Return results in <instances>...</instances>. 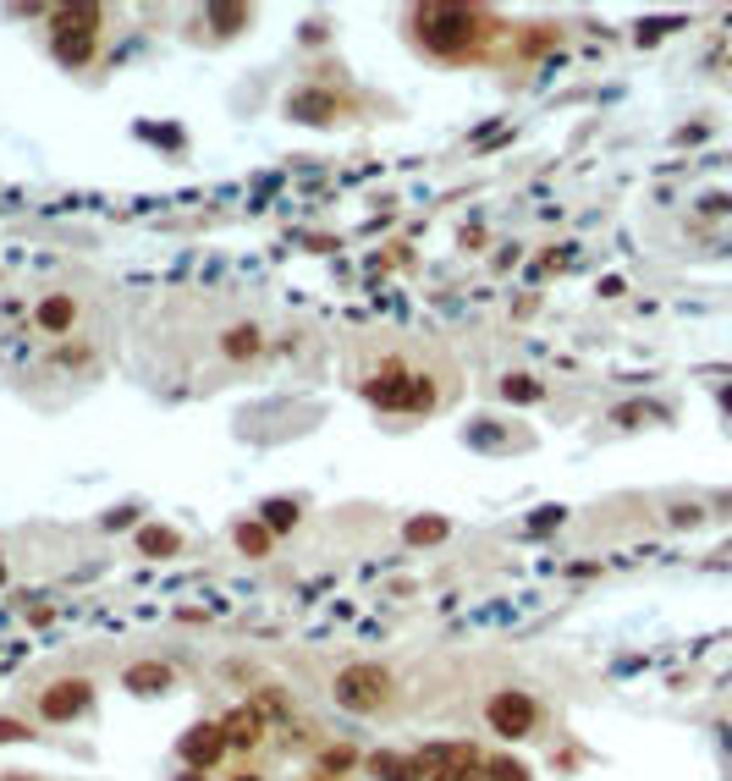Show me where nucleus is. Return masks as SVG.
I'll return each instance as SVG.
<instances>
[{"label": "nucleus", "instance_id": "1", "mask_svg": "<svg viewBox=\"0 0 732 781\" xmlns=\"http://www.w3.org/2000/svg\"><path fill=\"white\" fill-rule=\"evenodd\" d=\"M414 34L425 50L446 55V61H468L484 39H491V17H484L479 7H419L414 12Z\"/></svg>", "mask_w": 732, "mask_h": 781}, {"label": "nucleus", "instance_id": "2", "mask_svg": "<svg viewBox=\"0 0 732 781\" xmlns=\"http://www.w3.org/2000/svg\"><path fill=\"white\" fill-rule=\"evenodd\" d=\"M364 396L375 407H391V413H425V407H436V380L391 364V369H380V375L364 380Z\"/></svg>", "mask_w": 732, "mask_h": 781}, {"label": "nucleus", "instance_id": "3", "mask_svg": "<svg viewBox=\"0 0 732 781\" xmlns=\"http://www.w3.org/2000/svg\"><path fill=\"white\" fill-rule=\"evenodd\" d=\"M391 688H396V682H391V671H386V666L358 660V666H348V671L337 677V688H331V693H337V705H342V710H353V716H375V710L391 700Z\"/></svg>", "mask_w": 732, "mask_h": 781}, {"label": "nucleus", "instance_id": "4", "mask_svg": "<svg viewBox=\"0 0 732 781\" xmlns=\"http://www.w3.org/2000/svg\"><path fill=\"white\" fill-rule=\"evenodd\" d=\"M484 721H491V732H496V738L518 743V738H529V732H534L540 705L529 700L523 688H502V693H491V705H484Z\"/></svg>", "mask_w": 732, "mask_h": 781}, {"label": "nucleus", "instance_id": "5", "mask_svg": "<svg viewBox=\"0 0 732 781\" xmlns=\"http://www.w3.org/2000/svg\"><path fill=\"white\" fill-rule=\"evenodd\" d=\"M414 759H419L425 781H463L474 765H484V754L474 743H436V748H419Z\"/></svg>", "mask_w": 732, "mask_h": 781}, {"label": "nucleus", "instance_id": "6", "mask_svg": "<svg viewBox=\"0 0 732 781\" xmlns=\"http://www.w3.org/2000/svg\"><path fill=\"white\" fill-rule=\"evenodd\" d=\"M89 700H94L89 677H61V682H50V688L39 693V716H45V721H72V716L89 710Z\"/></svg>", "mask_w": 732, "mask_h": 781}, {"label": "nucleus", "instance_id": "7", "mask_svg": "<svg viewBox=\"0 0 732 781\" xmlns=\"http://www.w3.org/2000/svg\"><path fill=\"white\" fill-rule=\"evenodd\" d=\"M226 748H231V738H226L220 721H199V727H188L182 743H177V754H182L188 770H215V759H220Z\"/></svg>", "mask_w": 732, "mask_h": 781}, {"label": "nucleus", "instance_id": "8", "mask_svg": "<svg viewBox=\"0 0 732 781\" xmlns=\"http://www.w3.org/2000/svg\"><path fill=\"white\" fill-rule=\"evenodd\" d=\"M265 353V330L260 325H231L226 336H220V358H231V364H249V358H260Z\"/></svg>", "mask_w": 732, "mask_h": 781}, {"label": "nucleus", "instance_id": "9", "mask_svg": "<svg viewBox=\"0 0 732 781\" xmlns=\"http://www.w3.org/2000/svg\"><path fill=\"white\" fill-rule=\"evenodd\" d=\"M364 770H369L375 781H425V770H419L414 754H369Z\"/></svg>", "mask_w": 732, "mask_h": 781}, {"label": "nucleus", "instance_id": "10", "mask_svg": "<svg viewBox=\"0 0 732 781\" xmlns=\"http://www.w3.org/2000/svg\"><path fill=\"white\" fill-rule=\"evenodd\" d=\"M122 682H127L132 693H166V688H177V671L160 666V660H138V666H127Z\"/></svg>", "mask_w": 732, "mask_h": 781}, {"label": "nucleus", "instance_id": "11", "mask_svg": "<svg viewBox=\"0 0 732 781\" xmlns=\"http://www.w3.org/2000/svg\"><path fill=\"white\" fill-rule=\"evenodd\" d=\"M337 111H342V100H337V95H319V89L292 95V116H298V122H314V127H319V122H331Z\"/></svg>", "mask_w": 732, "mask_h": 781}, {"label": "nucleus", "instance_id": "12", "mask_svg": "<svg viewBox=\"0 0 732 781\" xmlns=\"http://www.w3.org/2000/svg\"><path fill=\"white\" fill-rule=\"evenodd\" d=\"M177 551H182V534H177V529H166V524H149V529L138 534V556L166 562V556H177Z\"/></svg>", "mask_w": 732, "mask_h": 781}, {"label": "nucleus", "instance_id": "13", "mask_svg": "<svg viewBox=\"0 0 732 781\" xmlns=\"http://www.w3.org/2000/svg\"><path fill=\"white\" fill-rule=\"evenodd\" d=\"M220 727H226V738H231L237 748H249V743H260V738H265V716H260V705H254V710H237V716H226Z\"/></svg>", "mask_w": 732, "mask_h": 781}, {"label": "nucleus", "instance_id": "14", "mask_svg": "<svg viewBox=\"0 0 732 781\" xmlns=\"http://www.w3.org/2000/svg\"><path fill=\"white\" fill-rule=\"evenodd\" d=\"M72 319H77V303H72V298H45V303H39V330L66 336V330H72Z\"/></svg>", "mask_w": 732, "mask_h": 781}, {"label": "nucleus", "instance_id": "15", "mask_svg": "<svg viewBox=\"0 0 732 781\" xmlns=\"http://www.w3.org/2000/svg\"><path fill=\"white\" fill-rule=\"evenodd\" d=\"M231 540H237V551H242V556H254V562H260V556H270V545H276V534H270L265 524H237V529H231Z\"/></svg>", "mask_w": 732, "mask_h": 781}, {"label": "nucleus", "instance_id": "16", "mask_svg": "<svg viewBox=\"0 0 732 781\" xmlns=\"http://www.w3.org/2000/svg\"><path fill=\"white\" fill-rule=\"evenodd\" d=\"M402 540H408V545H436V540H446V517H408Z\"/></svg>", "mask_w": 732, "mask_h": 781}, {"label": "nucleus", "instance_id": "17", "mask_svg": "<svg viewBox=\"0 0 732 781\" xmlns=\"http://www.w3.org/2000/svg\"><path fill=\"white\" fill-rule=\"evenodd\" d=\"M292 524H298V506L292 501H265V529L270 534H287Z\"/></svg>", "mask_w": 732, "mask_h": 781}, {"label": "nucleus", "instance_id": "18", "mask_svg": "<svg viewBox=\"0 0 732 781\" xmlns=\"http://www.w3.org/2000/svg\"><path fill=\"white\" fill-rule=\"evenodd\" d=\"M484 770H491V781H529V770L518 759H484Z\"/></svg>", "mask_w": 732, "mask_h": 781}, {"label": "nucleus", "instance_id": "19", "mask_svg": "<svg viewBox=\"0 0 732 781\" xmlns=\"http://www.w3.org/2000/svg\"><path fill=\"white\" fill-rule=\"evenodd\" d=\"M210 23H226L220 34H237V23H249V7H210Z\"/></svg>", "mask_w": 732, "mask_h": 781}, {"label": "nucleus", "instance_id": "20", "mask_svg": "<svg viewBox=\"0 0 732 781\" xmlns=\"http://www.w3.org/2000/svg\"><path fill=\"white\" fill-rule=\"evenodd\" d=\"M507 396H513V402H534V396H540V386H529L523 375H513V380H507Z\"/></svg>", "mask_w": 732, "mask_h": 781}, {"label": "nucleus", "instance_id": "21", "mask_svg": "<svg viewBox=\"0 0 732 781\" xmlns=\"http://www.w3.org/2000/svg\"><path fill=\"white\" fill-rule=\"evenodd\" d=\"M23 738H34L23 721H12V716H0V743H23Z\"/></svg>", "mask_w": 732, "mask_h": 781}, {"label": "nucleus", "instance_id": "22", "mask_svg": "<svg viewBox=\"0 0 732 781\" xmlns=\"http://www.w3.org/2000/svg\"><path fill=\"white\" fill-rule=\"evenodd\" d=\"M348 765H358L353 748H331V754H325V770H348Z\"/></svg>", "mask_w": 732, "mask_h": 781}, {"label": "nucleus", "instance_id": "23", "mask_svg": "<svg viewBox=\"0 0 732 781\" xmlns=\"http://www.w3.org/2000/svg\"><path fill=\"white\" fill-rule=\"evenodd\" d=\"M463 781H491V770H484V765H474V770H468Z\"/></svg>", "mask_w": 732, "mask_h": 781}, {"label": "nucleus", "instance_id": "24", "mask_svg": "<svg viewBox=\"0 0 732 781\" xmlns=\"http://www.w3.org/2000/svg\"><path fill=\"white\" fill-rule=\"evenodd\" d=\"M231 781H260V776H249V770H242V776H231Z\"/></svg>", "mask_w": 732, "mask_h": 781}, {"label": "nucleus", "instance_id": "25", "mask_svg": "<svg viewBox=\"0 0 732 781\" xmlns=\"http://www.w3.org/2000/svg\"><path fill=\"white\" fill-rule=\"evenodd\" d=\"M0 578H7V567H0Z\"/></svg>", "mask_w": 732, "mask_h": 781}]
</instances>
